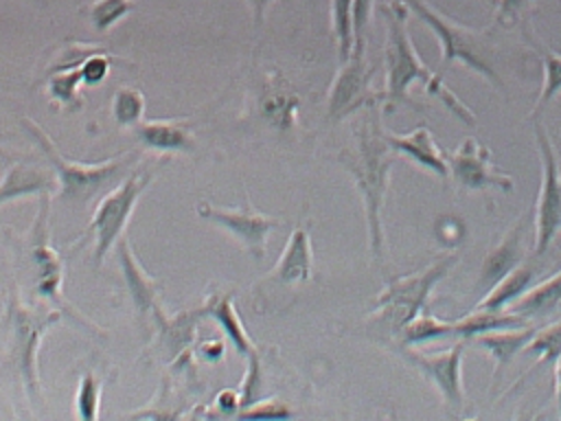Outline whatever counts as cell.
<instances>
[{"label": "cell", "mask_w": 561, "mask_h": 421, "mask_svg": "<svg viewBox=\"0 0 561 421\" xmlns=\"http://www.w3.org/2000/svg\"><path fill=\"white\" fill-rule=\"evenodd\" d=\"M379 110H381L379 103L364 107L362 118L355 125V145L337 153V162L351 173L362 195L368 246L377 263L383 261L381 208H383L388 184H390V171L399 156L386 138Z\"/></svg>", "instance_id": "obj_1"}, {"label": "cell", "mask_w": 561, "mask_h": 421, "mask_svg": "<svg viewBox=\"0 0 561 421\" xmlns=\"http://www.w3.org/2000/svg\"><path fill=\"white\" fill-rule=\"evenodd\" d=\"M22 125L33 136V140L39 145L48 164L55 169L57 182H59L57 193H59L61 204L68 208H83L94 197H101L103 193H107L112 186H116L129 173V167L136 162V153L110 158L99 164L72 162L59 153L53 138L33 118H28V116L22 118Z\"/></svg>", "instance_id": "obj_2"}, {"label": "cell", "mask_w": 561, "mask_h": 421, "mask_svg": "<svg viewBox=\"0 0 561 421\" xmlns=\"http://www.w3.org/2000/svg\"><path fill=\"white\" fill-rule=\"evenodd\" d=\"M386 24V46H383V64H386V86L379 92L381 105L392 112L397 107L410 105L416 110L414 99L410 96V86L414 81L430 83L436 72H432L425 61L419 57L410 33H408V7L405 2H390L379 7Z\"/></svg>", "instance_id": "obj_3"}, {"label": "cell", "mask_w": 561, "mask_h": 421, "mask_svg": "<svg viewBox=\"0 0 561 421\" xmlns=\"http://www.w3.org/2000/svg\"><path fill=\"white\" fill-rule=\"evenodd\" d=\"M408 11H412L421 22H425L443 48V66L451 61H460L465 68L478 72L495 88H502L504 81L500 77L495 64V46L491 44L484 31H476L454 22L449 15L432 7L427 0H403Z\"/></svg>", "instance_id": "obj_4"}, {"label": "cell", "mask_w": 561, "mask_h": 421, "mask_svg": "<svg viewBox=\"0 0 561 421\" xmlns=\"http://www.w3.org/2000/svg\"><path fill=\"white\" fill-rule=\"evenodd\" d=\"M456 261L458 254H447L419 272L392 278L375 298L373 316L377 322L386 325L390 333H401L419 314H423L434 285L447 276Z\"/></svg>", "instance_id": "obj_5"}, {"label": "cell", "mask_w": 561, "mask_h": 421, "mask_svg": "<svg viewBox=\"0 0 561 421\" xmlns=\"http://www.w3.org/2000/svg\"><path fill=\"white\" fill-rule=\"evenodd\" d=\"M50 200H53V193L39 195V208L26 235V257L31 261L33 294L37 298L50 300L57 309L64 311V316L72 318L75 322L90 329H99L88 318L77 314L75 307L64 296V263H61V254L50 243Z\"/></svg>", "instance_id": "obj_6"}, {"label": "cell", "mask_w": 561, "mask_h": 421, "mask_svg": "<svg viewBox=\"0 0 561 421\" xmlns=\"http://www.w3.org/2000/svg\"><path fill=\"white\" fill-rule=\"evenodd\" d=\"M156 175V169L138 167L136 171H129L116 186H112L107 193H103L92 210V217L88 221L85 235H92L94 239V263L101 265L105 257L116 248L118 239L125 235L127 221L145 193V189L151 184Z\"/></svg>", "instance_id": "obj_7"}, {"label": "cell", "mask_w": 561, "mask_h": 421, "mask_svg": "<svg viewBox=\"0 0 561 421\" xmlns=\"http://www.w3.org/2000/svg\"><path fill=\"white\" fill-rule=\"evenodd\" d=\"M64 318L61 309L42 311L37 307L24 305L18 296L9 300L7 322H9V349L11 362L22 379L26 395L35 401L42 390L39 382V344L44 333Z\"/></svg>", "instance_id": "obj_8"}, {"label": "cell", "mask_w": 561, "mask_h": 421, "mask_svg": "<svg viewBox=\"0 0 561 421\" xmlns=\"http://www.w3.org/2000/svg\"><path fill=\"white\" fill-rule=\"evenodd\" d=\"M535 140L541 160V184L535 202L533 254L541 257L561 232V167L554 145L541 123H535Z\"/></svg>", "instance_id": "obj_9"}, {"label": "cell", "mask_w": 561, "mask_h": 421, "mask_svg": "<svg viewBox=\"0 0 561 421\" xmlns=\"http://www.w3.org/2000/svg\"><path fill=\"white\" fill-rule=\"evenodd\" d=\"M366 46H353L351 57L342 61V68L337 70L327 101V116L329 121H342L368 105L379 103L381 96L377 90H373V77L375 70L366 61Z\"/></svg>", "instance_id": "obj_10"}, {"label": "cell", "mask_w": 561, "mask_h": 421, "mask_svg": "<svg viewBox=\"0 0 561 421\" xmlns=\"http://www.w3.org/2000/svg\"><path fill=\"white\" fill-rule=\"evenodd\" d=\"M449 175L462 191L500 189L513 193L515 182L493 164V153L476 138H465L456 149H443Z\"/></svg>", "instance_id": "obj_11"}, {"label": "cell", "mask_w": 561, "mask_h": 421, "mask_svg": "<svg viewBox=\"0 0 561 421\" xmlns=\"http://www.w3.org/2000/svg\"><path fill=\"white\" fill-rule=\"evenodd\" d=\"M197 215L213 221L228 235H232L241 248H245L254 259H263L267 252V237L274 228L280 226V219L259 213L256 208L250 206V200L243 197V206H215L210 202H199Z\"/></svg>", "instance_id": "obj_12"}, {"label": "cell", "mask_w": 561, "mask_h": 421, "mask_svg": "<svg viewBox=\"0 0 561 421\" xmlns=\"http://www.w3.org/2000/svg\"><path fill=\"white\" fill-rule=\"evenodd\" d=\"M465 346H467V342L460 340L451 349H447L443 353H434V355L412 351L410 346H401L399 351L440 392L443 401L451 410H458L465 403V390H462V355H465Z\"/></svg>", "instance_id": "obj_13"}, {"label": "cell", "mask_w": 561, "mask_h": 421, "mask_svg": "<svg viewBox=\"0 0 561 421\" xmlns=\"http://www.w3.org/2000/svg\"><path fill=\"white\" fill-rule=\"evenodd\" d=\"M313 274V248L311 237L305 226H296L270 274L256 287H272V289H291L311 281Z\"/></svg>", "instance_id": "obj_14"}, {"label": "cell", "mask_w": 561, "mask_h": 421, "mask_svg": "<svg viewBox=\"0 0 561 421\" xmlns=\"http://www.w3.org/2000/svg\"><path fill=\"white\" fill-rule=\"evenodd\" d=\"M526 215H522L500 239V243L484 257L478 274V289L489 292L500 278L526 261Z\"/></svg>", "instance_id": "obj_15"}, {"label": "cell", "mask_w": 561, "mask_h": 421, "mask_svg": "<svg viewBox=\"0 0 561 421\" xmlns=\"http://www.w3.org/2000/svg\"><path fill=\"white\" fill-rule=\"evenodd\" d=\"M116 259L121 263L123 278L127 283V289L131 294V303L138 311L140 318L147 314H156L158 307V294H160V283L147 274V270L140 265L127 235H123L116 243Z\"/></svg>", "instance_id": "obj_16"}, {"label": "cell", "mask_w": 561, "mask_h": 421, "mask_svg": "<svg viewBox=\"0 0 561 421\" xmlns=\"http://www.w3.org/2000/svg\"><path fill=\"white\" fill-rule=\"evenodd\" d=\"M59 182L55 169L48 164L37 162H13L7 167L2 180H0V204L26 197V195H44V193H57Z\"/></svg>", "instance_id": "obj_17"}, {"label": "cell", "mask_w": 561, "mask_h": 421, "mask_svg": "<svg viewBox=\"0 0 561 421\" xmlns=\"http://www.w3.org/2000/svg\"><path fill=\"white\" fill-rule=\"evenodd\" d=\"M386 138L399 156L410 158L412 162H416L419 167L432 171L434 175H438L443 180L449 178V167L443 156V149L436 147L434 136L425 125H419L408 134H394V132L386 129Z\"/></svg>", "instance_id": "obj_18"}, {"label": "cell", "mask_w": 561, "mask_h": 421, "mask_svg": "<svg viewBox=\"0 0 561 421\" xmlns=\"http://www.w3.org/2000/svg\"><path fill=\"white\" fill-rule=\"evenodd\" d=\"M136 138L156 151H193L195 136L193 127L184 118H153L140 121L134 127Z\"/></svg>", "instance_id": "obj_19"}, {"label": "cell", "mask_w": 561, "mask_h": 421, "mask_svg": "<svg viewBox=\"0 0 561 421\" xmlns=\"http://www.w3.org/2000/svg\"><path fill=\"white\" fill-rule=\"evenodd\" d=\"M537 333V327L524 325V327H511V329H497V331H484L473 338V344L486 351L493 360V375L491 382L495 384L504 368L517 357L519 351L530 342V338Z\"/></svg>", "instance_id": "obj_20"}, {"label": "cell", "mask_w": 561, "mask_h": 421, "mask_svg": "<svg viewBox=\"0 0 561 421\" xmlns=\"http://www.w3.org/2000/svg\"><path fill=\"white\" fill-rule=\"evenodd\" d=\"M537 265L535 263H519L515 270H511L504 278H500L484 296L473 305V309H489V311H502L511 303H515L535 281Z\"/></svg>", "instance_id": "obj_21"}, {"label": "cell", "mask_w": 561, "mask_h": 421, "mask_svg": "<svg viewBox=\"0 0 561 421\" xmlns=\"http://www.w3.org/2000/svg\"><path fill=\"white\" fill-rule=\"evenodd\" d=\"M202 316H208L213 318L221 331L230 338V342L237 346V351L241 355H252L254 353V342L252 338L248 335L237 309H234V303H232V296L230 294H215L210 296L204 307H202Z\"/></svg>", "instance_id": "obj_22"}, {"label": "cell", "mask_w": 561, "mask_h": 421, "mask_svg": "<svg viewBox=\"0 0 561 421\" xmlns=\"http://www.w3.org/2000/svg\"><path fill=\"white\" fill-rule=\"evenodd\" d=\"M559 305H561V270L548 276L546 281H541L539 285L526 289L506 309L533 320V318L550 316Z\"/></svg>", "instance_id": "obj_23"}, {"label": "cell", "mask_w": 561, "mask_h": 421, "mask_svg": "<svg viewBox=\"0 0 561 421\" xmlns=\"http://www.w3.org/2000/svg\"><path fill=\"white\" fill-rule=\"evenodd\" d=\"M524 351H526V353H535L537 360H535V364L530 366V371L524 373V375L513 384L515 388H519L524 379L533 377V375L541 368V364H543V366H554V364H557L559 353H561V320L548 325L546 329H537V333L530 338V342L524 346Z\"/></svg>", "instance_id": "obj_24"}, {"label": "cell", "mask_w": 561, "mask_h": 421, "mask_svg": "<svg viewBox=\"0 0 561 421\" xmlns=\"http://www.w3.org/2000/svg\"><path fill=\"white\" fill-rule=\"evenodd\" d=\"M261 114L280 129H287L296 123V112H298V96L291 90L283 88H265L261 96Z\"/></svg>", "instance_id": "obj_25"}, {"label": "cell", "mask_w": 561, "mask_h": 421, "mask_svg": "<svg viewBox=\"0 0 561 421\" xmlns=\"http://www.w3.org/2000/svg\"><path fill=\"white\" fill-rule=\"evenodd\" d=\"M81 86H83L81 68L53 72V75H48V81H46L48 96H50L57 105L68 107V110H81V105H83Z\"/></svg>", "instance_id": "obj_26"}, {"label": "cell", "mask_w": 561, "mask_h": 421, "mask_svg": "<svg viewBox=\"0 0 561 421\" xmlns=\"http://www.w3.org/2000/svg\"><path fill=\"white\" fill-rule=\"evenodd\" d=\"M112 116L118 127H136L145 121V96L140 90L121 86L112 96Z\"/></svg>", "instance_id": "obj_27"}, {"label": "cell", "mask_w": 561, "mask_h": 421, "mask_svg": "<svg viewBox=\"0 0 561 421\" xmlns=\"http://www.w3.org/2000/svg\"><path fill=\"white\" fill-rule=\"evenodd\" d=\"M353 2L355 0H331V29L340 61H346L353 50Z\"/></svg>", "instance_id": "obj_28"}, {"label": "cell", "mask_w": 561, "mask_h": 421, "mask_svg": "<svg viewBox=\"0 0 561 421\" xmlns=\"http://www.w3.org/2000/svg\"><path fill=\"white\" fill-rule=\"evenodd\" d=\"M539 53H541V64H543V83H541L539 96L535 101V107L530 112L533 116L539 114L550 103V99L561 90V55H557L554 50H550L546 46H539Z\"/></svg>", "instance_id": "obj_29"}, {"label": "cell", "mask_w": 561, "mask_h": 421, "mask_svg": "<svg viewBox=\"0 0 561 421\" xmlns=\"http://www.w3.org/2000/svg\"><path fill=\"white\" fill-rule=\"evenodd\" d=\"M107 48L101 44H85V42H68L66 46H61L53 59L46 66V75L59 72V70H72V68H81V64L96 55V53H105Z\"/></svg>", "instance_id": "obj_30"}, {"label": "cell", "mask_w": 561, "mask_h": 421, "mask_svg": "<svg viewBox=\"0 0 561 421\" xmlns=\"http://www.w3.org/2000/svg\"><path fill=\"white\" fill-rule=\"evenodd\" d=\"M134 9L131 0H94L88 7V18L96 31H107Z\"/></svg>", "instance_id": "obj_31"}, {"label": "cell", "mask_w": 561, "mask_h": 421, "mask_svg": "<svg viewBox=\"0 0 561 421\" xmlns=\"http://www.w3.org/2000/svg\"><path fill=\"white\" fill-rule=\"evenodd\" d=\"M99 403H101V379L94 373H83L75 395L77 417L83 421H94L99 417Z\"/></svg>", "instance_id": "obj_32"}, {"label": "cell", "mask_w": 561, "mask_h": 421, "mask_svg": "<svg viewBox=\"0 0 561 421\" xmlns=\"http://www.w3.org/2000/svg\"><path fill=\"white\" fill-rule=\"evenodd\" d=\"M425 90H427V94H432V96H436L449 112H454L465 125H469V127H473L476 125V114L445 86V81H443V75H434V79L430 81V83H425Z\"/></svg>", "instance_id": "obj_33"}, {"label": "cell", "mask_w": 561, "mask_h": 421, "mask_svg": "<svg viewBox=\"0 0 561 421\" xmlns=\"http://www.w3.org/2000/svg\"><path fill=\"white\" fill-rule=\"evenodd\" d=\"M239 417H263V419H287L291 417L294 412L276 397L272 399H261V401H252L248 406H243L239 412Z\"/></svg>", "instance_id": "obj_34"}, {"label": "cell", "mask_w": 561, "mask_h": 421, "mask_svg": "<svg viewBox=\"0 0 561 421\" xmlns=\"http://www.w3.org/2000/svg\"><path fill=\"white\" fill-rule=\"evenodd\" d=\"M110 55L105 53H96L92 57H88L81 64V77H83V86H99L105 81V77L110 75Z\"/></svg>", "instance_id": "obj_35"}, {"label": "cell", "mask_w": 561, "mask_h": 421, "mask_svg": "<svg viewBox=\"0 0 561 421\" xmlns=\"http://www.w3.org/2000/svg\"><path fill=\"white\" fill-rule=\"evenodd\" d=\"M373 0L353 2V46H366V26L370 20Z\"/></svg>", "instance_id": "obj_36"}, {"label": "cell", "mask_w": 561, "mask_h": 421, "mask_svg": "<svg viewBox=\"0 0 561 421\" xmlns=\"http://www.w3.org/2000/svg\"><path fill=\"white\" fill-rule=\"evenodd\" d=\"M530 0H495V18L502 24H513L526 11Z\"/></svg>", "instance_id": "obj_37"}, {"label": "cell", "mask_w": 561, "mask_h": 421, "mask_svg": "<svg viewBox=\"0 0 561 421\" xmlns=\"http://www.w3.org/2000/svg\"><path fill=\"white\" fill-rule=\"evenodd\" d=\"M217 406L224 408L226 412H239V408L243 406V403H241V392H237V390H232V388L221 390L219 397H217Z\"/></svg>", "instance_id": "obj_38"}, {"label": "cell", "mask_w": 561, "mask_h": 421, "mask_svg": "<svg viewBox=\"0 0 561 421\" xmlns=\"http://www.w3.org/2000/svg\"><path fill=\"white\" fill-rule=\"evenodd\" d=\"M248 4H250V9H252V18H254V22L256 24H261L263 22V18H265V11H267V7L274 2V0H245Z\"/></svg>", "instance_id": "obj_39"}, {"label": "cell", "mask_w": 561, "mask_h": 421, "mask_svg": "<svg viewBox=\"0 0 561 421\" xmlns=\"http://www.w3.org/2000/svg\"><path fill=\"white\" fill-rule=\"evenodd\" d=\"M202 353H204L206 357L217 360V357H221V353H224V344H221L219 340H208V342L202 344Z\"/></svg>", "instance_id": "obj_40"}, {"label": "cell", "mask_w": 561, "mask_h": 421, "mask_svg": "<svg viewBox=\"0 0 561 421\" xmlns=\"http://www.w3.org/2000/svg\"><path fill=\"white\" fill-rule=\"evenodd\" d=\"M554 397H557V410H559V417H561V353H559V360L554 364Z\"/></svg>", "instance_id": "obj_41"}]
</instances>
